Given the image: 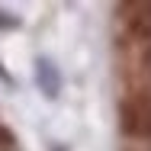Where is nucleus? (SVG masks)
Segmentation results:
<instances>
[{"label": "nucleus", "instance_id": "3", "mask_svg": "<svg viewBox=\"0 0 151 151\" xmlns=\"http://www.w3.org/2000/svg\"><path fill=\"white\" fill-rule=\"evenodd\" d=\"M138 61H142V68H145V71L151 74V45H145V48H142V55H138Z\"/></svg>", "mask_w": 151, "mask_h": 151}, {"label": "nucleus", "instance_id": "2", "mask_svg": "<svg viewBox=\"0 0 151 151\" xmlns=\"http://www.w3.org/2000/svg\"><path fill=\"white\" fill-rule=\"evenodd\" d=\"M0 29H16V16H10V13L0 10Z\"/></svg>", "mask_w": 151, "mask_h": 151}, {"label": "nucleus", "instance_id": "5", "mask_svg": "<svg viewBox=\"0 0 151 151\" xmlns=\"http://www.w3.org/2000/svg\"><path fill=\"white\" fill-rule=\"evenodd\" d=\"M0 81H3V84H13V81H10V74L3 71V64H0Z\"/></svg>", "mask_w": 151, "mask_h": 151}, {"label": "nucleus", "instance_id": "6", "mask_svg": "<svg viewBox=\"0 0 151 151\" xmlns=\"http://www.w3.org/2000/svg\"><path fill=\"white\" fill-rule=\"evenodd\" d=\"M52 151H64V148H61V145H52Z\"/></svg>", "mask_w": 151, "mask_h": 151}, {"label": "nucleus", "instance_id": "4", "mask_svg": "<svg viewBox=\"0 0 151 151\" xmlns=\"http://www.w3.org/2000/svg\"><path fill=\"white\" fill-rule=\"evenodd\" d=\"M142 132H145V135H151V113L145 116V125H142Z\"/></svg>", "mask_w": 151, "mask_h": 151}, {"label": "nucleus", "instance_id": "1", "mask_svg": "<svg viewBox=\"0 0 151 151\" xmlns=\"http://www.w3.org/2000/svg\"><path fill=\"white\" fill-rule=\"evenodd\" d=\"M35 84H39V90L45 93L48 100H58L61 96V74H58V68L48 58L35 61Z\"/></svg>", "mask_w": 151, "mask_h": 151}]
</instances>
